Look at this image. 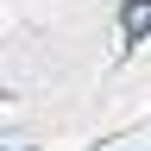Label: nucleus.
Returning <instances> with one entry per match:
<instances>
[{
  "instance_id": "1",
  "label": "nucleus",
  "mask_w": 151,
  "mask_h": 151,
  "mask_svg": "<svg viewBox=\"0 0 151 151\" xmlns=\"http://www.w3.org/2000/svg\"><path fill=\"white\" fill-rule=\"evenodd\" d=\"M120 32H126V44H145L151 38V0H126L120 6Z\"/></svg>"
}]
</instances>
